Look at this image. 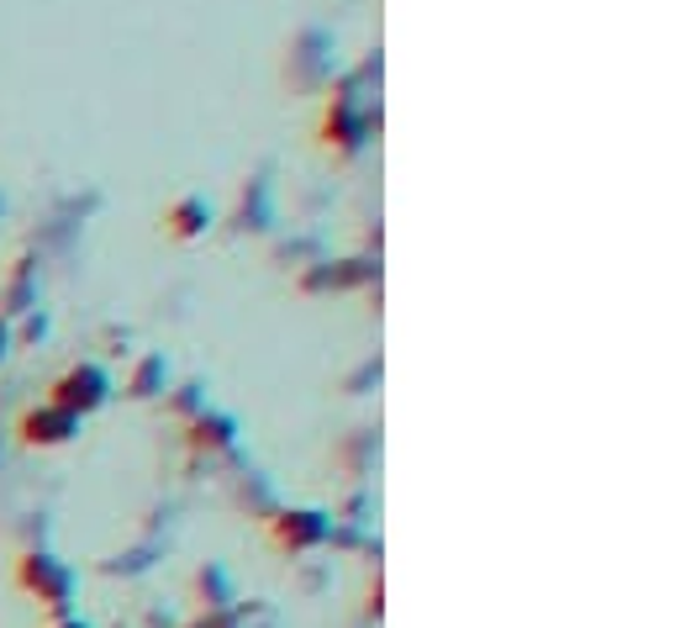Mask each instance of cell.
Segmentation results:
<instances>
[{
  "label": "cell",
  "instance_id": "6da1fadb",
  "mask_svg": "<svg viewBox=\"0 0 680 628\" xmlns=\"http://www.w3.org/2000/svg\"><path fill=\"white\" fill-rule=\"evenodd\" d=\"M200 217H206V212H200V202H180L175 206V212H169V233H175V238H190V233H200Z\"/></svg>",
  "mask_w": 680,
  "mask_h": 628
}]
</instances>
